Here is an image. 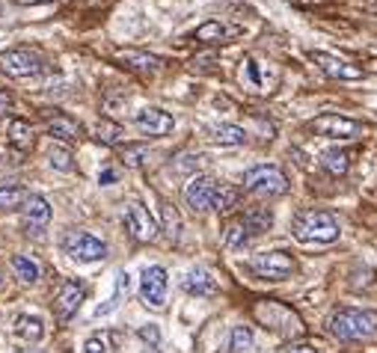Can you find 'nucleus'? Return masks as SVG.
I'll list each match as a JSON object with an SVG mask.
<instances>
[{
  "mask_svg": "<svg viewBox=\"0 0 377 353\" xmlns=\"http://www.w3.org/2000/svg\"><path fill=\"white\" fill-rule=\"evenodd\" d=\"M21 211H24V229L27 232L39 234L42 229H48V223H51V205H48V199L39 193H30L27 205Z\"/></svg>",
  "mask_w": 377,
  "mask_h": 353,
  "instance_id": "obj_16",
  "label": "nucleus"
},
{
  "mask_svg": "<svg viewBox=\"0 0 377 353\" xmlns=\"http://www.w3.org/2000/svg\"><path fill=\"white\" fill-rule=\"evenodd\" d=\"M250 241H253V234H250L247 226H244L241 217H235V220L229 223L226 232H223V246H226V249H232V252H235V249H244Z\"/></svg>",
  "mask_w": 377,
  "mask_h": 353,
  "instance_id": "obj_22",
  "label": "nucleus"
},
{
  "mask_svg": "<svg viewBox=\"0 0 377 353\" xmlns=\"http://www.w3.org/2000/svg\"><path fill=\"white\" fill-rule=\"evenodd\" d=\"M84 353H107V342L98 339V335H92V339L84 344Z\"/></svg>",
  "mask_w": 377,
  "mask_h": 353,
  "instance_id": "obj_37",
  "label": "nucleus"
},
{
  "mask_svg": "<svg viewBox=\"0 0 377 353\" xmlns=\"http://www.w3.org/2000/svg\"><path fill=\"white\" fill-rule=\"evenodd\" d=\"M134 125H137L143 134H149V137H167V134L175 128L173 116H170L167 110H160V107H143V110L134 116Z\"/></svg>",
  "mask_w": 377,
  "mask_h": 353,
  "instance_id": "obj_14",
  "label": "nucleus"
},
{
  "mask_svg": "<svg viewBox=\"0 0 377 353\" xmlns=\"http://www.w3.org/2000/svg\"><path fill=\"white\" fill-rule=\"evenodd\" d=\"M27 188H21V184H4L0 188V214H12V211H18L27 205Z\"/></svg>",
  "mask_w": 377,
  "mask_h": 353,
  "instance_id": "obj_21",
  "label": "nucleus"
},
{
  "mask_svg": "<svg viewBox=\"0 0 377 353\" xmlns=\"http://www.w3.org/2000/svg\"><path fill=\"white\" fill-rule=\"evenodd\" d=\"M119 161L131 170H140V166L149 163V146L146 143H125L119 148Z\"/></svg>",
  "mask_w": 377,
  "mask_h": 353,
  "instance_id": "obj_28",
  "label": "nucleus"
},
{
  "mask_svg": "<svg viewBox=\"0 0 377 353\" xmlns=\"http://www.w3.org/2000/svg\"><path fill=\"white\" fill-rule=\"evenodd\" d=\"M182 288L190 294V297H214L220 291L217 279L211 276L208 271H202V267H196V271H190L185 279H182Z\"/></svg>",
  "mask_w": 377,
  "mask_h": 353,
  "instance_id": "obj_17",
  "label": "nucleus"
},
{
  "mask_svg": "<svg viewBox=\"0 0 377 353\" xmlns=\"http://www.w3.org/2000/svg\"><path fill=\"white\" fill-rule=\"evenodd\" d=\"M294 238L303 241V244H333L339 238V220L330 211H318V208H309V211H297L291 223Z\"/></svg>",
  "mask_w": 377,
  "mask_h": 353,
  "instance_id": "obj_1",
  "label": "nucleus"
},
{
  "mask_svg": "<svg viewBox=\"0 0 377 353\" xmlns=\"http://www.w3.org/2000/svg\"><path fill=\"white\" fill-rule=\"evenodd\" d=\"M238 199H241V190L238 188H232V184H220L217 196H214V211L217 214H229V211L238 205Z\"/></svg>",
  "mask_w": 377,
  "mask_h": 353,
  "instance_id": "obj_33",
  "label": "nucleus"
},
{
  "mask_svg": "<svg viewBox=\"0 0 377 353\" xmlns=\"http://www.w3.org/2000/svg\"><path fill=\"white\" fill-rule=\"evenodd\" d=\"M309 60H312L327 77H336V80H359L366 75L356 63H351L345 57H336V54H327V50H312Z\"/></svg>",
  "mask_w": 377,
  "mask_h": 353,
  "instance_id": "obj_11",
  "label": "nucleus"
},
{
  "mask_svg": "<svg viewBox=\"0 0 377 353\" xmlns=\"http://www.w3.org/2000/svg\"><path fill=\"white\" fill-rule=\"evenodd\" d=\"M160 214H163V234L175 244L178 238H182V217H178V211L170 205V202L160 205Z\"/></svg>",
  "mask_w": 377,
  "mask_h": 353,
  "instance_id": "obj_32",
  "label": "nucleus"
},
{
  "mask_svg": "<svg viewBox=\"0 0 377 353\" xmlns=\"http://www.w3.org/2000/svg\"><path fill=\"white\" fill-rule=\"evenodd\" d=\"M48 161H51V166H54V170H60V173H72L75 170L72 151L65 148V146H54L51 151H48Z\"/></svg>",
  "mask_w": 377,
  "mask_h": 353,
  "instance_id": "obj_35",
  "label": "nucleus"
},
{
  "mask_svg": "<svg viewBox=\"0 0 377 353\" xmlns=\"http://www.w3.org/2000/svg\"><path fill=\"white\" fill-rule=\"evenodd\" d=\"M125 229L140 244H149L160 234V226L155 223V217L149 214V208L143 202H128L125 205Z\"/></svg>",
  "mask_w": 377,
  "mask_h": 353,
  "instance_id": "obj_9",
  "label": "nucleus"
},
{
  "mask_svg": "<svg viewBox=\"0 0 377 353\" xmlns=\"http://www.w3.org/2000/svg\"><path fill=\"white\" fill-rule=\"evenodd\" d=\"M309 131L318 134V137H333V140H356L363 137V122L348 119V116L339 113H321L309 122Z\"/></svg>",
  "mask_w": 377,
  "mask_h": 353,
  "instance_id": "obj_7",
  "label": "nucleus"
},
{
  "mask_svg": "<svg viewBox=\"0 0 377 353\" xmlns=\"http://www.w3.org/2000/svg\"><path fill=\"white\" fill-rule=\"evenodd\" d=\"M321 163H324V170L330 173V175H345L348 166H351V151H345V148H327L324 155H321Z\"/></svg>",
  "mask_w": 377,
  "mask_h": 353,
  "instance_id": "obj_27",
  "label": "nucleus"
},
{
  "mask_svg": "<svg viewBox=\"0 0 377 353\" xmlns=\"http://www.w3.org/2000/svg\"><path fill=\"white\" fill-rule=\"evenodd\" d=\"M241 220H244V226L250 229L253 238H258V234H265L273 226V214L268 208H250L247 214H241Z\"/></svg>",
  "mask_w": 377,
  "mask_h": 353,
  "instance_id": "obj_25",
  "label": "nucleus"
},
{
  "mask_svg": "<svg viewBox=\"0 0 377 353\" xmlns=\"http://www.w3.org/2000/svg\"><path fill=\"white\" fill-rule=\"evenodd\" d=\"M0 282H4V276H0Z\"/></svg>",
  "mask_w": 377,
  "mask_h": 353,
  "instance_id": "obj_45",
  "label": "nucleus"
},
{
  "mask_svg": "<svg viewBox=\"0 0 377 353\" xmlns=\"http://www.w3.org/2000/svg\"><path fill=\"white\" fill-rule=\"evenodd\" d=\"M84 297H87L84 285H80V282H72V279H65V282L60 285L57 297H54V315H57V321H69V317L80 309Z\"/></svg>",
  "mask_w": 377,
  "mask_h": 353,
  "instance_id": "obj_13",
  "label": "nucleus"
},
{
  "mask_svg": "<svg viewBox=\"0 0 377 353\" xmlns=\"http://www.w3.org/2000/svg\"><path fill=\"white\" fill-rule=\"evenodd\" d=\"M253 347V330L250 327H235L229 335V353H244Z\"/></svg>",
  "mask_w": 377,
  "mask_h": 353,
  "instance_id": "obj_34",
  "label": "nucleus"
},
{
  "mask_svg": "<svg viewBox=\"0 0 377 353\" xmlns=\"http://www.w3.org/2000/svg\"><path fill=\"white\" fill-rule=\"evenodd\" d=\"M9 104H12V95L0 89V110H4V107H9Z\"/></svg>",
  "mask_w": 377,
  "mask_h": 353,
  "instance_id": "obj_41",
  "label": "nucleus"
},
{
  "mask_svg": "<svg viewBox=\"0 0 377 353\" xmlns=\"http://www.w3.org/2000/svg\"><path fill=\"white\" fill-rule=\"evenodd\" d=\"M92 137L102 143V146H122L125 140V128L116 125V122H110V119H98L95 128H92Z\"/></svg>",
  "mask_w": 377,
  "mask_h": 353,
  "instance_id": "obj_24",
  "label": "nucleus"
},
{
  "mask_svg": "<svg viewBox=\"0 0 377 353\" xmlns=\"http://www.w3.org/2000/svg\"><path fill=\"white\" fill-rule=\"evenodd\" d=\"M253 315H256V321L276 332V335H283V339H294V335H303V321H300V315L294 312L291 306H285V303L280 300H258L256 306H253Z\"/></svg>",
  "mask_w": 377,
  "mask_h": 353,
  "instance_id": "obj_3",
  "label": "nucleus"
},
{
  "mask_svg": "<svg viewBox=\"0 0 377 353\" xmlns=\"http://www.w3.org/2000/svg\"><path fill=\"white\" fill-rule=\"evenodd\" d=\"M12 271H15V276H18L21 282H27V285L39 282V276H42L39 261L30 259V256H12Z\"/></svg>",
  "mask_w": 377,
  "mask_h": 353,
  "instance_id": "obj_29",
  "label": "nucleus"
},
{
  "mask_svg": "<svg viewBox=\"0 0 377 353\" xmlns=\"http://www.w3.org/2000/svg\"><path fill=\"white\" fill-rule=\"evenodd\" d=\"M146 353H158V347H149V350H146Z\"/></svg>",
  "mask_w": 377,
  "mask_h": 353,
  "instance_id": "obj_43",
  "label": "nucleus"
},
{
  "mask_svg": "<svg viewBox=\"0 0 377 353\" xmlns=\"http://www.w3.org/2000/svg\"><path fill=\"white\" fill-rule=\"evenodd\" d=\"M285 353H318V350H315L312 344H291Z\"/></svg>",
  "mask_w": 377,
  "mask_h": 353,
  "instance_id": "obj_40",
  "label": "nucleus"
},
{
  "mask_svg": "<svg viewBox=\"0 0 377 353\" xmlns=\"http://www.w3.org/2000/svg\"><path fill=\"white\" fill-rule=\"evenodd\" d=\"M140 339L149 344V347H158L160 344V330L155 327V324H149V327H140Z\"/></svg>",
  "mask_w": 377,
  "mask_h": 353,
  "instance_id": "obj_36",
  "label": "nucleus"
},
{
  "mask_svg": "<svg viewBox=\"0 0 377 353\" xmlns=\"http://www.w3.org/2000/svg\"><path fill=\"white\" fill-rule=\"evenodd\" d=\"M217 188H220V181H214L211 175H193L190 184L185 188V202H187V208L196 211V214L211 211V208H214Z\"/></svg>",
  "mask_w": 377,
  "mask_h": 353,
  "instance_id": "obj_10",
  "label": "nucleus"
},
{
  "mask_svg": "<svg viewBox=\"0 0 377 353\" xmlns=\"http://www.w3.org/2000/svg\"><path fill=\"white\" fill-rule=\"evenodd\" d=\"M62 249L77 261H102L107 256V244L80 229H69L62 234Z\"/></svg>",
  "mask_w": 377,
  "mask_h": 353,
  "instance_id": "obj_8",
  "label": "nucleus"
},
{
  "mask_svg": "<svg viewBox=\"0 0 377 353\" xmlns=\"http://www.w3.org/2000/svg\"><path fill=\"white\" fill-rule=\"evenodd\" d=\"M98 181H102V184H116V181H119V175H116V170H110V166H104V170L98 173Z\"/></svg>",
  "mask_w": 377,
  "mask_h": 353,
  "instance_id": "obj_39",
  "label": "nucleus"
},
{
  "mask_svg": "<svg viewBox=\"0 0 377 353\" xmlns=\"http://www.w3.org/2000/svg\"><path fill=\"white\" fill-rule=\"evenodd\" d=\"M24 353H39V350H24Z\"/></svg>",
  "mask_w": 377,
  "mask_h": 353,
  "instance_id": "obj_44",
  "label": "nucleus"
},
{
  "mask_svg": "<svg viewBox=\"0 0 377 353\" xmlns=\"http://www.w3.org/2000/svg\"><path fill=\"white\" fill-rule=\"evenodd\" d=\"M229 36H232V30H229L226 24H220V21H205V24L196 27V33H193V39L196 42H205V45L226 42Z\"/></svg>",
  "mask_w": 377,
  "mask_h": 353,
  "instance_id": "obj_26",
  "label": "nucleus"
},
{
  "mask_svg": "<svg viewBox=\"0 0 377 353\" xmlns=\"http://www.w3.org/2000/svg\"><path fill=\"white\" fill-rule=\"evenodd\" d=\"M45 63L36 50H27V48H9L0 54V72L12 80H27V77H36L42 75Z\"/></svg>",
  "mask_w": 377,
  "mask_h": 353,
  "instance_id": "obj_5",
  "label": "nucleus"
},
{
  "mask_svg": "<svg viewBox=\"0 0 377 353\" xmlns=\"http://www.w3.org/2000/svg\"><path fill=\"white\" fill-rule=\"evenodd\" d=\"M238 75H241V83H244V87L253 89V92H271V89H273L271 83H273L276 75H268L265 63L256 60V57H247V60H244Z\"/></svg>",
  "mask_w": 377,
  "mask_h": 353,
  "instance_id": "obj_15",
  "label": "nucleus"
},
{
  "mask_svg": "<svg viewBox=\"0 0 377 353\" xmlns=\"http://www.w3.org/2000/svg\"><path fill=\"white\" fill-rule=\"evenodd\" d=\"M214 143H220V146H244L247 143V131H244L241 125H220V128H214Z\"/></svg>",
  "mask_w": 377,
  "mask_h": 353,
  "instance_id": "obj_30",
  "label": "nucleus"
},
{
  "mask_svg": "<svg viewBox=\"0 0 377 353\" xmlns=\"http://www.w3.org/2000/svg\"><path fill=\"white\" fill-rule=\"evenodd\" d=\"M15 335L18 339H24V342H42V335H45V327H42V321L36 315H18L15 317Z\"/></svg>",
  "mask_w": 377,
  "mask_h": 353,
  "instance_id": "obj_23",
  "label": "nucleus"
},
{
  "mask_svg": "<svg viewBox=\"0 0 377 353\" xmlns=\"http://www.w3.org/2000/svg\"><path fill=\"white\" fill-rule=\"evenodd\" d=\"M21 4H45V0H21Z\"/></svg>",
  "mask_w": 377,
  "mask_h": 353,
  "instance_id": "obj_42",
  "label": "nucleus"
},
{
  "mask_svg": "<svg viewBox=\"0 0 377 353\" xmlns=\"http://www.w3.org/2000/svg\"><path fill=\"white\" fill-rule=\"evenodd\" d=\"M128 69H134V72H140V75H158L160 72V57H155V54H146V50H134V48H125V50H119L116 54Z\"/></svg>",
  "mask_w": 377,
  "mask_h": 353,
  "instance_id": "obj_18",
  "label": "nucleus"
},
{
  "mask_svg": "<svg viewBox=\"0 0 377 353\" xmlns=\"http://www.w3.org/2000/svg\"><path fill=\"white\" fill-rule=\"evenodd\" d=\"M200 166V158H193V155H185L182 161H178V173H190Z\"/></svg>",
  "mask_w": 377,
  "mask_h": 353,
  "instance_id": "obj_38",
  "label": "nucleus"
},
{
  "mask_svg": "<svg viewBox=\"0 0 377 353\" xmlns=\"http://www.w3.org/2000/svg\"><path fill=\"white\" fill-rule=\"evenodd\" d=\"M244 190H250L261 199H273V196L288 193V178L280 166L261 163V166H253V170L244 173Z\"/></svg>",
  "mask_w": 377,
  "mask_h": 353,
  "instance_id": "obj_4",
  "label": "nucleus"
},
{
  "mask_svg": "<svg viewBox=\"0 0 377 353\" xmlns=\"http://www.w3.org/2000/svg\"><path fill=\"white\" fill-rule=\"evenodd\" d=\"M250 271L261 279L280 282L297 271V261H294L285 249H268V252H258V256L250 261Z\"/></svg>",
  "mask_w": 377,
  "mask_h": 353,
  "instance_id": "obj_6",
  "label": "nucleus"
},
{
  "mask_svg": "<svg viewBox=\"0 0 377 353\" xmlns=\"http://www.w3.org/2000/svg\"><path fill=\"white\" fill-rule=\"evenodd\" d=\"M6 143L15 148V151H30L33 148V128L27 119H12L9 128H6Z\"/></svg>",
  "mask_w": 377,
  "mask_h": 353,
  "instance_id": "obj_20",
  "label": "nucleus"
},
{
  "mask_svg": "<svg viewBox=\"0 0 377 353\" xmlns=\"http://www.w3.org/2000/svg\"><path fill=\"white\" fill-rule=\"evenodd\" d=\"M128 285H131V276L122 271V273H116V288H113V297L104 303V306H98L95 309V317H102V315H110L113 309H116L119 306V303H122V297L128 294Z\"/></svg>",
  "mask_w": 377,
  "mask_h": 353,
  "instance_id": "obj_31",
  "label": "nucleus"
},
{
  "mask_svg": "<svg viewBox=\"0 0 377 353\" xmlns=\"http://www.w3.org/2000/svg\"><path fill=\"white\" fill-rule=\"evenodd\" d=\"M48 134H51V140L72 143V140H77V137H80V125L72 119V116L57 113L54 119H48Z\"/></svg>",
  "mask_w": 377,
  "mask_h": 353,
  "instance_id": "obj_19",
  "label": "nucleus"
},
{
  "mask_svg": "<svg viewBox=\"0 0 377 353\" xmlns=\"http://www.w3.org/2000/svg\"><path fill=\"white\" fill-rule=\"evenodd\" d=\"M330 332L342 342H366L377 335V312L374 309H339L330 315Z\"/></svg>",
  "mask_w": 377,
  "mask_h": 353,
  "instance_id": "obj_2",
  "label": "nucleus"
},
{
  "mask_svg": "<svg viewBox=\"0 0 377 353\" xmlns=\"http://www.w3.org/2000/svg\"><path fill=\"white\" fill-rule=\"evenodd\" d=\"M140 297L146 306L152 309H163L167 303V271L163 267H146L143 271V279H140Z\"/></svg>",
  "mask_w": 377,
  "mask_h": 353,
  "instance_id": "obj_12",
  "label": "nucleus"
}]
</instances>
